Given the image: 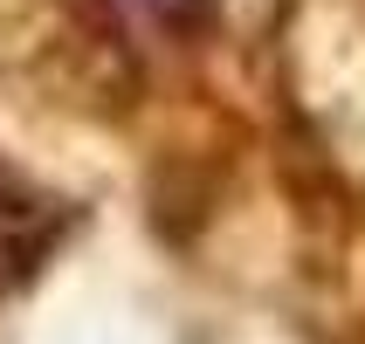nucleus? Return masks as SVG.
<instances>
[{"label": "nucleus", "mask_w": 365, "mask_h": 344, "mask_svg": "<svg viewBox=\"0 0 365 344\" xmlns=\"http://www.w3.org/2000/svg\"><path fill=\"white\" fill-rule=\"evenodd\" d=\"M62 214L35 179H21L14 165H0V296L21 289L41 269V255L62 241Z\"/></svg>", "instance_id": "f257e3e1"}, {"label": "nucleus", "mask_w": 365, "mask_h": 344, "mask_svg": "<svg viewBox=\"0 0 365 344\" xmlns=\"http://www.w3.org/2000/svg\"><path fill=\"white\" fill-rule=\"evenodd\" d=\"M138 28H159V35H193L214 21V0H118Z\"/></svg>", "instance_id": "f03ea898"}]
</instances>
